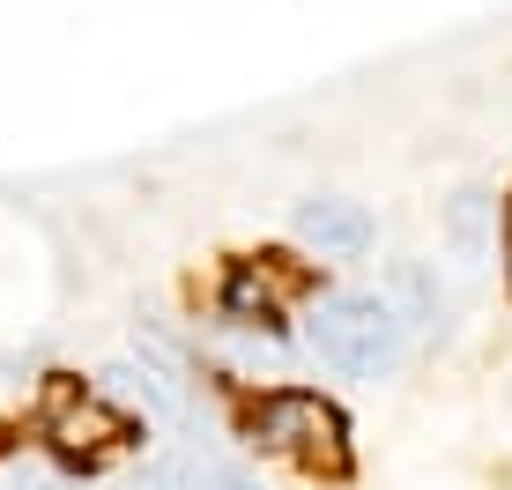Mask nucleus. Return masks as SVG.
Segmentation results:
<instances>
[{
	"label": "nucleus",
	"instance_id": "f257e3e1",
	"mask_svg": "<svg viewBox=\"0 0 512 490\" xmlns=\"http://www.w3.org/2000/svg\"><path fill=\"white\" fill-rule=\"evenodd\" d=\"M238 439L268 461H290L312 483H349L357 476V439H349L342 401L312 387H260L238 394Z\"/></svg>",
	"mask_w": 512,
	"mask_h": 490
},
{
	"label": "nucleus",
	"instance_id": "20e7f679",
	"mask_svg": "<svg viewBox=\"0 0 512 490\" xmlns=\"http://www.w3.org/2000/svg\"><path fill=\"white\" fill-rule=\"evenodd\" d=\"M297 297H320L312 268H297L290 253H238L216 275V320L245 327V335H282Z\"/></svg>",
	"mask_w": 512,
	"mask_h": 490
},
{
	"label": "nucleus",
	"instance_id": "423d86ee",
	"mask_svg": "<svg viewBox=\"0 0 512 490\" xmlns=\"http://www.w3.org/2000/svg\"><path fill=\"white\" fill-rule=\"evenodd\" d=\"M149 490H260L253 476H245L238 461H223V453H179V461H156L149 468Z\"/></svg>",
	"mask_w": 512,
	"mask_h": 490
},
{
	"label": "nucleus",
	"instance_id": "6e6552de",
	"mask_svg": "<svg viewBox=\"0 0 512 490\" xmlns=\"http://www.w3.org/2000/svg\"><path fill=\"white\" fill-rule=\"evenodd\" d=\"M141 490H149V483H141Z\"/></svg>",
	"mask_w": 512,
	"mask_h": 490
},
{
	"label": "nucleus",
	"instance_id": "7ed1b4c3",
	"mask_svg": "<svg viewBox=\"0 0 512 490\" xmlns=\"http://www.w3.org/2000/svg\"><path fill=\"white\" fill-rule=\"evenodd\" d=\"M409 327L416 320L401 312L394 290H320L312 297V320H305V342L342 379H386L409 357Z\"/></svg>",
	"mask_w": 512,
	"mask_h": 490
},
{
	"label": "nucleus",
	"instance_id": "0eeeda50",
	"mask_svg": "<svg viewBox=\"0 0 512 490\" xmlns=\"http://www.w3.org/2000/svg\"><path fill=\"white\" fill-rule=\"evenodd\" d=\"M505 283H512V194H505Z\"/></svg>",
	"mask_w": 512,
	"mask_h": 490
},
{
	"label": "nucleus",
	"instance_id": "f03ea898",
	"mask_svg": "<svg viewBox=\"0 0 512 490\" xmlns=\"http://www.w3.org/2000/svg\"><path fill=\"white\" fill-rule=\"evenodd\" d=\"M141 439H149V424H141L134 409H119L97 379L52 372L38 387V446L67 468V476H104V468L127 461Z\"/></svg>",
	"mask_w": 512,
	"mask_h": 490
},
{
	"label": "nucleus",
	"instance_id": "39448f33",
	"mask_svg": "<svg viewBox=\"0 0 512 490\" xmlns=\"http://www.w3.org/2000/svg\"><path fill=\"white\" fill-rule=\"evenodd\" d=\"M297 238H305L312 253H327V260H357L364 245H372V216H364L357 201H334V194H320V201H305V208H297Z\"/></svg>",
	"mask_w": 512,
	"mask_h": 490
}]
</instances>
